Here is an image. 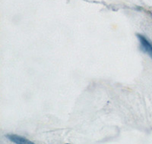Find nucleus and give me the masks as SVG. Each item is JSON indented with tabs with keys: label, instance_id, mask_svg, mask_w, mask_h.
Returning a JSON list of instances; mask_svg holds the SVG:
<instances>
[{
	"label": "nucleus",
	"instance_id": "obj_1",
	"mask_svg": "<svg viewBox=\"0 0 152 144\" xmlns=\"http://www.w3.org/2000/svg\"><path fill=\"white\" fill-rule=\"evenodd\" d=\"M138 40L140 42L141 48L145 52V53H147L151 58H152V43L148 40L145 36H142V34H137Z\"/></svg>",
	"mask_w": 152,
	"mask_h": 144
},
{
	"label": "nucleus",
	"instance_id": "obj_2",
	"mask_svg": "<svg viewBox=\"0 0 152 144\" xmlns=\"http://www.w3.org/2000/svg\"><path fill=\"white\" fill-rule=\"evenodd\" d=\"M8 139L12 142L17 144H33L34 143L31 142L29 140L24 138V137H21V136L16 135V134H8L6 136Z\"/></svg>",
	"mask_w": 152,
	"mask_h": 144
}]
</instances>
